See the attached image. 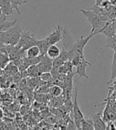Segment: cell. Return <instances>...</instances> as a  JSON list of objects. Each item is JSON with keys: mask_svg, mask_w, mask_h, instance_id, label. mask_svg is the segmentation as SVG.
I'll list each match as a JSON object with an SVG mask.
<instances>
[{"mask_svg": "<svg viewBox=\"0 0 116 130\" xmlns=\"http://www.w3.org/2000/svg\"><path fill=\"white\" fill-rule=\"evenodd\" d=\"M22 32L23 31L21 29L19 22L7 31H0L1 43L16 46L20 41Z\"/></svg>", "mask_w": 116, "mask_h": 130, "instance_id": "6da1fadb", "label": "cell"}, {"mask_svg": "<svg viewBox=\"0 0 116 130\" xmlns=\"http://www.w3.org/2000/svg\"><path fill=\"white\" fill-rule=\"evenodd\" d=\"M80 12L85 17L91 26L90 33H95L96 35H99V32L107 23V21L103 20L100 16L91 10L80 9Z\"/></svg>", "mask_w": 116, "mask_h": 130, "instance_id": "7a4b0ae2", "label": "cell"}, {"mask_svg": "<svg viewBox=\"0 0 116 130\" xmlns=\"http://www.w3.org/2000/svg\"><path fill=\"white\" fill-rule=\"evenodd\" d=\"M37 42H38L37 39L36 38H34V35L30 34V32L29 30L23 31L20 41L16 46H17L18 49L23 50V51H26V50L30 49V47L34 46H37Z\"/></svg>", "mask_w": 116, "mask_h": 130, "instance_id": "3957f363", "label": "cell"}, {"mask_svg": "<svg viewBox=\"0 0 116 130\" xmlns=\"http://www.w3.org/2000/svg\"><path fill=\"white\" fill-rule=\"evenodd\" d=\"M73 122L75 123V125L77 127V128H78V130H80L85 119L84 114H83V112L80 109L78 104V92H77V89H75V98L73 101Z\"/></svg>", "mask_w": 116, "mask_h": 130, "instance_id": "277c9868", "label": "cell"}, {"mask_svg": "<svg viewBox=\"0 0 116 130\" xmlns=\"http://www.w3.org/2000/svg\"><path fill=\"white\" fill-rule=\"evenodd\" d=\"M63 38V28L60 25L54 26V30L50 33L49 35L45 37V40L48 43L52 46V45H56L57 42L62 40Z\"/></svg>", "mask_w": 116, "mask_h": 130, "instance_id": "5b68a950", "label": "cell"}, {"mask_svg": "<svg viewBox=\"0 0 116 130\" xmlns=\"http://www.w3.org/2000/svg\"><path fill=\"white\" fill-rule=\"evenodd\" d=\"M90 66H91V63L87 60H86L84 57H83L78 66L76 67V69L75 72L76 74H77L80 77H84L86 79H89V77L87 74V68Z\"/></svg>", "mask_w": 116, "mask_h": 130, "instance_id": "8992f818", "label": "cell"}, {"mask_svg": "<svg viewBox=\"0 0 116 130\" xmlns=\"http://www.w3.org/2000/svg\"><path fill=\"white\" fill-rule=\"evenodd\" d=\"M37 66L39 68L41 73H49L53 69V60L48 57L47 55H45L41 62L37 65Z\"/></svg>", "mask_w": 116, "mask_h": 130, "instance_id": "52a82bcc", "label": "cell"}, {"mask_svg": "<svg viewBox=\"0 0 116 130\" xmlns=\"http://www.w3.org/2000/svg\"><path fill=\"white\" fill-rule=\"evenodd\" d=\"M91 118L95 130H107V126L106 125V122L103 119L100 112L92 114Z\"/></svg>", "mask_w": 116, "mask_h": 130, "instance_id": "ba28073f", "label": "cell"}, {"mask_svg": "<svg viewBox=\"0 0 116 130\" xmlns=\"http://www.w3.org/2000/svg\"><path fill=\"white\" fill-rule=\"evenodd\" d=\"M62 41H63V48L65 50H67L68 51H70L71 49L73 48V46L75 44V41L73 40V38H72L70 33L67 28L64 27L63 28V38H62Z\"/></svg>", "mask_w": 116, "mask_h": 130, "instance_id": "9c48e42d", "label": "cell"}, {"mask_svg": "<svg viewBox=\"0 0 116 130\" xmlns=\"http://www.w3.org/2000/svg\"><path fill=\"white\" fill-rule=\"evenodd\" d=\"M102 117L106 123H110L116 121V110L111 108L107 104V107L103 112Z\"/></svg>", "mask_w": 116, "mask_h": 130, "instance_id": "30bf717a", "label": "cell"}, {"mask_svg": "<svg viewBox=\"0 0 116 130\" xmlns=\"http://www.w3.org/2000/svg\"><path fill=\"white\" fill-rule=\"evenodd\" d=\"M11 0H0V10L1 13L7 16L12 14L14 12Z\"/></svg>", "mask_w": 116, "mask_h": 130, "instance_id": "8fae6325", "label": "cell"}, {"mask_svg": "<svg viewBox=\"0 0 116 130\" xmlns=\"http://www.w3.org/2000/svg\"><path fill=\"white\" fill-rule=\"evenodd\" d=\"M91 10L93 11H95V12L101 17V18L105 20V21H110V19H109V16H108V13H107V10L105 9L104 7H101V6H99V5H96L95 4L93 6V7L91 8Z\"/></svg>", "mask_w": 116, "mask_h": 130, "instance_id": "7c38bea8", "label": "cell"}, {"mask_svg": "<svg viewBox=\"0 0 116 130\" xmlns=\"http://www.w3.org/2000/svg\"><path fill=\"white\" fill-rule=\"evenodd\" d=\"M60 53H61V50H60L57 45H52V46H50L49 47V49L47 50V53H46V55L53 60L55 58H58L60 54Z\"/></svg>", "mask_w": 116, "mask_h": 130, "instance_id": "4fadbf2b", "label": "cell"}, {"mask_svg": "<svg viewBox=\"0 0 116 130\" xmlns=\"http://www.w3.org/2000/svg\"><path fill=\"white\" fill-rule=\"evenodd\" d=\"M73 65L71 61H67L65 63H64L60 68H58V72L62 75H67L70 73H73Z\"/></svg>", "mask_w": 116, "mask_h": 130, "instance_id": "5bb4252c", "label": "cell"}, {"mask_svg": "<svg viewBox=\"0 0 116 130\" xmlns=\"http://www.w3.org/2000/svg\"><path fill=\"white\" fill-rule=\"evenodd\" d=\"M26 57L29 58H35L39 57L40 55H41V52L40 48L37 46H34L26 50Z\"/></svg>", "mask_w": 116, "mask_h": 130, "instance_id": "9a60e30c", "label": "cell"}, {"mask_svg": "<svg viewBox=\"0 0 116 130\" xmlns=\"http://www.w3.org/2000/svg\"><path fill=\"white\" fill-rule=\"evenodd\" d=\"M49 93L52 98H58L64 93V89L57 85H53V86H50Z\"/></svg>", "mask_w": 116, "mask_h": 130, "instance_id": "2e32d148", "label": "cell"}, {"mask_svg": "<svg viewBox=\"0 0 116 130\" xmlns=\"http://www.w3.org/2000/svg\"><path fill=\"white\" fill-rule=\"evenodd\" d=\"M26 72H27V75L30 77H40V76L41 75L37 65L30 66L26 70Z\"/></svg>", "mask_w": 116, "mask_h": 130, "instance_id": "e0dca14e", "label": "cell"}, {"mask_svg": "<svg viewBox=\"0 0 116 130\" xmlns=\"http://www.w3.org/2000/svg\"><path fill=\"white\" fill-rule=\"evenodd\" d=\"M18 23V21L17 19H15L13 21H8L7 20L6 22H4L3 23L0 24V31H7L10 30V28L14 27Z\"/></svg>", "mask_w": 116, "mask_h": 130, "instance_id": "ac0fdd59", "label": "cell"}, {"mask_svg": "<svg viewBox=\"0 0 116 130\" xmlns=\"http://www.w3.org/2000/svg\"><path fill=\"white\" fill-rule=\"evenodd\" d=\"M37 46L40 48L42 55H46L47 50L49 47L50 46V45L48 43V42L45 40V38H43V39H41V40H38Z\"/></svg>", "mask_w": 116, "mask_h": 130, "instance_id": "d6986e66", "label": "cell"}, {"mask_svg": "<svg viewBox=\"0 0 116 130\" xmlns=\"http://www.w3.org/2000/svg\"><path fill=\"white\" fill-rule=\"evenodd\" d=\"M0 61H1V69L2 70H3L10 64V56L7 54L1 53V55H0Z\"/></svg>", "mask_w": 116, "mask_h": 130, "instance_id": "ffe728a7", "label": "cell"}, {"mask_svg": "<svg viewBox=\"0 0 116 130\" xmlns=\"http://www.w3.org/2000/svg\"><path fill=\"white\" fill-rule=\"evenodd\" d=\"M106 47L112 49L114 51H116V35L113 37L107 38V39H106Z\"/></svg>", "mask_w": 116, "mask_h": 130, "instance_id": "44dd1931", "label": "cell"}, {"mask_svg": "<svg viewBox=\"0 0 116 130\" xmlns=\"http://www.w3.org/2000/svg\"><path fill=\"white\" fill-rule=\"evenodd\" d=\"M115 79H116V51H114L112 64H111V77H110V82H111L112 81L115 80Z\"/></svg>", "mask_w": 116, "mask_h": 130, "instance_id": "7402d4cb", "label": "cell"}, {"mask_svg": "<svg viewBox=\"0 0 116 130\" xmlns=\"http://www.w3.org/2000/svg\"><path fill=\"white\" fill-rule=\"evenodd\" d=\"M26 3H27L26 0H11L12 7H13V8H14L16 11H17L18 14H21L18 7H19V6H21L22 4Z\"/></svg>", "mask_w": 116, "mask_h": 130, "instance_id": "603a6c76", "label": "cell"}, {"mask_svg": "<svg viewBox=\"0 0 116 130\" xmlns=\"http://www.w3.org/2000/svg\"><path fill=\"white\" fill-rule=\"evenodd\" d=\"M39 78L41 79V80L43 82H50L51 80H53V75H52L51 72L41 73V75L40 76Z\"/></svg>", "mask_w": 116, "mask_h": 130, "instance_id": "cb8c5ba5", "label": "cell"}, {"mask_svg": "<svg viewBox=\"0 0 116 130\" xmlns=\"http://www.w3.org/2000/svg\"><path fill=\"white\" fill-rule=\"evenodd\" d=\"M7 19H8V16L7 15L1 13V14H0V24L3 23L4 22H6L7 20H8Z\"/></svg>", "mask_w": 116, "mask_h": 130, "instance_id": "d4e9b609", "label": "cell"}, {"mask_svg": "<svg viewBox=\"0 0 116 130\" xmlns=\"http://www.w3.org/2000/svg\"><path fill=\"white\" fill-rule=\"evenodd\" d=\"M107 127H108L109 130H116V126L113 122L109 123V125Z\"/></svg>", "mask_w": 116, "mask_h": 130, "instance_id": "484cf974", "label": "cell"}, {"mask_svg": "<svg viewBox=\"0 0 116 130\" xmlns=\"http://www.w3.org/2000/svg\"><path fill=\"white\" fill-rule=\"evenodd\" d=\"M103 1H104V0H96V3L95 4H96V5H100L101 3L103 2Z\"/></svg>", "mask_w": 116, "mask_h": 130, "instance_id": "4316f807", "label": "cell"}]
</instances>
